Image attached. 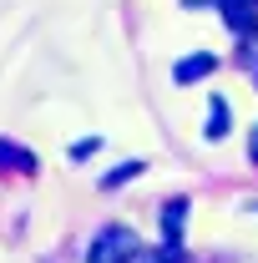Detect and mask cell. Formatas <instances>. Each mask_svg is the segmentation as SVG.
<instances>
[{"label": "cell", "instance_id": "obj_1", "mask_svg": "<svg viewBox=\"0 0 258 263\" xmlns=\"http://www.w3.org/2000/svg\"><path fill=\"white\" fill-rule=\"evenodd\" d=\"M137 253H142V243L132 228H101L91 243V263H132Z\"/></svg>", "mask_w": 258, "mask_h": 263}, {"label": "cell", "instance_id": "obj_2", "mask_svg": "<svg viewBox=\"0 0 258 263\" xmlns=\"http://www.w3.org/2000/svg\"><path fill=\"white\" fill-rule=\"evenodd\" d=\"M223 10V26L233 35H253L258 31V0H213Z\"/></svg>", "mask_w": 258, "mask_h": 263}, {"label": "cell", "instance_id": "obj_3", "mask_svg": "<svg viewBox=\"0 0 258 263\" xmlns=\"http://www.w3.org/2000/svg\"><path fill=\"white\" fill-rule=\"evenodd\" d=\"M213 71H218L213 56H182V61L172 66V81H177V86H188V81H202V76H213Z\"/></svg>", "mask_w": 258, "mask_h": 263}, {"label": "cell", "instance_id": "obj_4", "mask_svg": "<svg viewBox=\"0 0 258 263\" xmlns=\"http://www.w3.org/2000/svg\"><path fill=\"white\" fill-rule=\"evenodd\" d=\"M35 152H26V147H15V142H0V172H35Z\"/></svg>", "mask_w": 258, "mask_h": 263}, {"label": "cell", "instance_id": "obj_5", "mask_svg": "<svg viewBox=\"0 0 258 263\" xmlns=\"http://www.w3.org/2000/svg\"><path fill=\"white\" fill-rule=\"evenodd\" d=\"M202 137H208V142H223L228 137V101L223 97L208 101V132H202Z\"/></svg>", "mask_w": 258, "mask_h": 263}, {"label": "cell", "instance_id": "obj_6", "mask_svg": "<svg viewBox=\"0 0 258 263\" xmlns=\"http://www.w3.org/2000/svg\"><path fill=\"white\" fill-rule=\"evenodd\" d=\"M182 213H188V202H182V197H172V202L162 208V228H167V243H177V233H182Z\"/></svg>", "mask_w": 258, "mask_h": 263}, {"label": "cell", "instance_id": "obj_7", "mask_svg": "<svg viewBox=\"0 0 258 263\" xmlns=\"http://www.w3.org/2000/svg\"><path fill=\"white\" fill-rule=\"evenodd\" d=\"M142 172V162H122V167H112L106 177H101V193H112V187H122V182H132Z\"/></svg>", "mask_w": 258, "mask_h": 263}, {"label": "cell", "instance_id": "obj_8", "mask_svg": "<svg viewBox=\"0 0 258 263\" xmlns=\"http://www.w3.org/2000/svg\"><path fill=\"white\" fill-rule=\"evenodd\" d=\"M132 263H182V253H177V243H167V248H142Z\"/></svg>", "mask_w": 258, "mask_h": 263}, {"label": "cell", "instance_id": "obj_9", "mask_svg": "<svg viewBox=\"0 0 258 263\" xmlns=\"http://www.w3.org/2000/svg\"><path fill=\"white\" fill-rule=\"evenodd\" d=\"M248 157L258 162V127H253V142H248Z\"/></svg>", "mask_w": 258, "mask_h": 263}]
</instances>
